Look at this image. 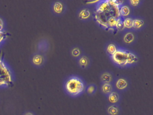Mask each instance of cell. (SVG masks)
I'll use <instances>...</instances> for the list:
<instances>
[{
    "label": "cell",
    "instance_id": "e0dca14e",
    "mask_svg": "<svg viewBox=\"0 0 153 115\" xmlns=\"http://www.w3.org/2000/svg\"><path fill=\"white\" fill-rule=\"evenodd\" d=\"M84 49L79 45H74L71 47L69 54L71 58L76 60L85 54Z\"/></svg>",
    "mask_w": 153,
    "mask_h": 115
},
{
    "label": "cell",
    "instance_id": "603a6c76",
    "mask_svg": "<svg viewBox=\"0 0 153 115\" xmlns=\"http://www.w3.org/2000/svg\"><path fill=\"white\" fill-rule=\"evenodd\" d=\"M123 18L121 17L117 19L116 26L119 29H123Z\"/></svg>",
    "mask_w": 153,
    "mask_h": 115
},
{
    "label": "cell",
    "instance_id": "9a60e30c",
    "mask_svg": "<svg viewBox=\"0 0 153 115\" xmlns=\"http://www.w3.org/2000/svg\"><path fill=\"white\" fill-rule=\"evenodd\" d=\"M105 111L107 115H122L123 112L120 105L109 103L105 106Z\"/></svg>",
    "mask_w": 153,
    "mask_h": 115
},
{
    "label": "cell",
    "instance_id": "ac0fdd59",
    "mask_svg": "<svg viewBox=\"0 0 153 115\" xmlns=\"http://www.w3.org/2000/svg\"><path fill=\"white\" fill-rule=\"evenodd\" d=\"M99 90L102 94L106 97L114 90V89L113 83H100Z\"/></svg>",
    "mask_w": 153,
    "mask_h": 115
},
{
    "label": "cell",
    "instance_id": "52a82bcc",
    "mask_svg": "<svg viewBox=\"0 0 153 115\" xmlns=\"http://www.w3.org/2000/svg\"><path fill=\"white\" fill-rule=\"evenodd\" d=\"M138 35L137 32L132 30H124L122 35V41L124 46H131L137 42Z\"/></svg>",
    "mask_w": 153,
    "mask_h": 115
},
{
    "label": "cell",
    "instance_id": "7a4b0ae2",
    "mask_svg": "<svg viewBox=\"0 0 153 115\" xmlns=\"http://www.w3.org/2000/svg\"><path fill=\"white\" fill-rule=\"evenodd\" d=\"M13 82V75L11 69L0 57V87L10 86Z\"/></svg>",
    "mask_w": 153,
    "mask_h": 115
},
{
    "label": "cell",
    "instance_id": "484cf974",
    "mask_svg": "<svg viewBox=\"0 0 153 115\" xmlns=\"http://www.w3.org/2000/svg\"><path fill=\"white\" fill-rule=\"evenodd\" d=\"M5 22L2 18L0 17V31H4Z\"/></svg>",
    "mask_w": 153,
    "mask_h": 115
},
{
    "label": "cell",
    "instance_id": "8fae6325",
    "mask_svg": "<svg viewBox=\"0 0 153 115\" xmlns=\"http://www.w3.org/2000/svg\"><path fill=\"white\" fill-rule=\"evenodd\" d=\"M139 55L134 50L129 49L128 50L127 68L134 67L138 64L140 62Z\"/></svg>",
    "mask_w": 153,
    "mask_h": 115
},
{
    "label": "cell",
    "instance_id": "7c38bea8",
    "mask_svg": "<svg viewBox=\"0 0 153 115\" xmlns=\"http://www.w3.org/2000/svg\"><path fill=\"white\" fill-rule=\"evenodd\" d=\"M115 76L113 72L110 70H103L99 75L100 83H113Z\"/></svg>",
    "mask_w": 153,
    "mask_h": 115
},
{
    "label": "cell",
    "instance_id": "8992f818",
    "mask_svg": "<svg viewBox=\"0 0 153 115\" xmlns=\"http://www.w3.org/2000/svg\"><path fill=\"white\" fill-rule=\"evenodd\" d=\"M51 10L54 16L62 17L68 11V4L65 1L62 0L53 1L51 4Z\"/></svg>",
    "mask_w": 153,
    "mask_h": 115
},
{
    "label": "cell",
    "instance_id": "3957f363",
    "mask_svg": "<svg viewBox=\"0 0 153 115\" xmlns=\"http://www.w3.org/2000/svg\"><path fill=\"white\" fill-rule=\"evenodd\" d=\"M128 50V49L120 46L116 52L109 58L113 64L120 69L127 68Z\"/></svg>",
    "mask_w": 153,
    "mask_h": 115
},
{
    "label": "cell",
    "instance_id": "4316f807",
    "mask_svg": "<svg viewBox=\"0 0 153 115\" xmlns=\"http://www.w3.org/2000/svg\"><path fill=\"white\" fill-rule=\"evenodd\" d=\"M22 115H36V113L33 111H25L22 114Z\"/></svg>",
    "mask_w": 153,
    "mask_h": 115
},
{
    "label": "cell",
    "instance_id": "7402d4cb",
    "mask_svg": "<svg viewBox=\"0 0 153 115\" xmlns=\"http://www.w3.org/2000/svg\"><path fill=\"white\" fill-rule=\"evenodd\" d=\"M133 16V15L123 19V31L132 30Z\"/></svg>",
    "mask_w": 153,
    "mask_h": 115
},
{
    "label": "cell",
    "instance_id": "5b68a950",
    "mask_svg": "<svg viewBox=\"0 0 153 115\" xmlns=\"http://www.w3.org/2000/svg\"><path fill=\"white\" fill-rule=\"evenodd\" d=\"M94 10L89 5H84L78 8L76 11V17L79 21L86 23L94 19Z\"/></svg>",
    "mask_w": 153,
    "mask_h": 115
},
{
    "label": "cell",
    "instance_id": "d6986e66",
    "mask_svg": "<svg viewBox=\"0 0 153 115\" xmlns=\"http://www.w3.org/2000/svg\"><path fill=\"white\" fill-rule=\"evenodd\" d=\"M50 48V43L49 40L46 39L41 40L37 44V49L38 52L44 53L49 51Z\"/></svg>",
    "mask_w": 153,
    "mask_h": 115
},
{
    "label": "cell",
    "instance_id": "d4e9b609",
    "mask_svg": "<svg viewBox=\"0 0 153 115\" xmlns=\"http://www.w3.org/2000/svg\"><path fill=\"white\" fill-rule=\"evenodd\" d=\"M6 37V34L5 31H0V45L3 43Z\"/></svg>",
    "mask_w": 153,
    "mask_h": 115
},
{
    "label": "cell",
    "instance_id": "5bb4252c",
    "mask_svg": "<svg viewBox=\"0 0 153 115\" xmlns=\"http://www.w3.org/2000/svg\"><path fill=\"white\" fill-rule=\"evenodd\" d=\"M106 99L107 102L109 104L120 105L122 101V94L114 90L106 97Z\"/></svg>",
    "mask_w": 153,
    "mask_h": 115
},
{
    "label": "cell",
    "instance_id": "ba28073f",
    "mask_svg": "<svg viewBox=\"0 0 153 115\" xmlns=\"http://www.w3.org/2000/svg\"><path fill=\"white\" fill-rule=\"evenodd\" d=\"M46 62L47 57L45 54L38 51L32 54L30 58L31 64L36 68H42L44 66Z\"/></svg>",
    "mask_w": 153,
    "mask_h": 115
},
{
    "label": "cell",
    "instance_id": "6da1fadb",
    "mask_svg": "<svg viewBox=\"0 0 153 115\" xmlns=\"http://www.w3.org/2000/svg\"><path fill=\"white\" fill-rule=\"evenodd\" d=\"M87 85L86 82L83 77L77 75H71L64 80L63 89L67 95L76 98L85 93Z\"/></svg>",
    "mask_w": 153,
    "mask_h": 115
},
{
    "label": "cell",
    "instance_id": "4fadbf2b",
    "mask_svg": "<svg viewBox=\"0 0 153 115\" xmlns=\"http://www.w3.org/2000/svg\"><path fill=\"white\" fill-rule=\"evenodd\" d=\"M120 46L119 44L116 41L113 40L107 41L104 46L105 54L109 58L111 57L116 52Z\"/></svg>",
    "mask_w": 153,
    "mask_h": 115
},
{
    "label": "cell",
    "instance_id": "9c48e42d",
    "mask_svg": "<svg viewBox=\"0 0 153 115\" xmlns=\"http://www.w3.org/2000/svg\"><path fill=\"white\" fill-rule=\"evenodd\" d=\"M77 65L80 69L87 70L90 69L93 64L92 57L88 54H83L81 57L76 60Z\"/></svg>",
    "mask_w": 153,
    "mask_h": 115
},
{
    "label": "cell",
    "instance_id": "44dd1931",
    "mask_svg": "<svg viewBox=\"0 0 153 115\" xmlns=\"http://www.w3.org/2000/svg\"><path fill=\"white\" fill-rule=\"evenodd\" d=\"M126 2L133 9H139L143 5L145 1L144 0H127Z\"/></svg>",
    "mask_w": 153,
    "mask_h": 115
},
{
    "label": "cell",
    "instance_id": "277c9868",
    "mask_svg": "<svg viewBox=\"0 0 153 115\" xmlns=\"http://www.w3.org/2000/svg\"><path fill=\"white\" fill-rule=\"evenodd\" d=\"M131 84V81L129 77L123 75L115 76L113 83L114 90L121 93L128 91Z\"/></svg>",
    "mask_w": 153,
    "mask_h": 115
},
{
    "label": "cell",
    "instance_id": "30bf717a",
    "mask_svg": "<svg viewBox=\"0 0 153 115\" xmlns=\"http://www.w3.org/2000/svg\"><path fill=\"white\" fill-rule=\"evenodd\" d=\"M147 23L146 18L142 16H133L132 30L135 32H138L145 29Z\"/></svg>",
    "mask_w": 153,
    "mask_h": 115
},
{
    "label": "cell",
    "instance_id": "ffe728a7",
    "mask_svg": "<svg viewBox=\"0 0 153 115\" xmlns=\"http://www.w3.org/2000/svg\"><path fill=\"white\" fill-rule=\"evenodd\" d=\"M97 91V84L94 83H91L87 85L85 90V93L88 96L92 97L96 94Z\"/></svg>",
    "mask_w": 153,
    "mask_h": 115
},
{
    "label": "cell",
    "instance_id": "2e32d148",
    "mask_svg": "<svg viewBox=\"0 0 153 115\" xmlns=\"http://www.w3.org/2000/svg\"><path fill=\"white\" fill-rule=\"evenodd\" d=\"M134 10L128 5L126 1L120 6V15L121 18L124 19L127 17L133 16Z\"/></svg>",
    "mask_w": 153,
    "mask_h": 115
},
{
    "label": "cell",
    "instance_id": "cb8c5ba5",
    "mask_svg": "<svg viewBox=\"0 0 153 115\" xmlns=\"http://www.w3.org/2000/svg\"><path fill=\"white\" fill-rule=\"evenodd\" d=\"M117 19H115L114 18H112L109 19L108 22H109V26L111 27H114L116 26V23H117Z\"/></svg>",
    "mask_w": 153,
    "mask_h": 115
}]
</instances>
